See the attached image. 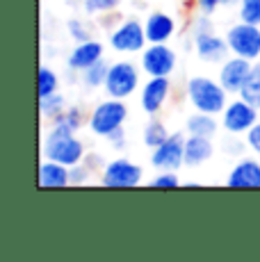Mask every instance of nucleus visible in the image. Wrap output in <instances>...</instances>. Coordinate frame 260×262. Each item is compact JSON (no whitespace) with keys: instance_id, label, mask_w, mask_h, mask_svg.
Instances as JSON below:
<instances>
[{"instance_id":"obj_12","label":"nucleus","mask_w":260,"mask_h":262,"mask_svg":"<svg viewBox=\"0 0 260 262\" xmlns=\"http://www.w3.org/2000/svg\"><path fill=\"white\" fill-rule=\"evenodd\" d=\"M189 41H192L194 55H197L201 62H206V64H222L224 59L231 55L228 43H226V37H219L214 30L194 34V37H189Z\"/></svg>"},{"instance_id":"obj_5","label":"nucleus","mask_w":260,"mask_h":262,"mask_svg":"<svg viewBox=\"0 0 260 262\" xmlns=\"http://www.w3.org/2000/svg\"><path fill=\"white\" fill-rule=\"evenodd\" d=\"M107 43H110V48L119 55H139L148 46L144 21H139V18H135V16L121 18V21L110 30Z\"/></svg>"},{"instance_id":"obj_19","label":"nucleus","mask_w":260,"mask_h":262,"mask_svg":"<svg viewBox=\"0 0 260 262\" xmlns=\"http://www.w3.org/2000/svg\"><path fill=\"white\" fill-rule=\"evenodd\" d=\"M222 123L217 121L214 114H206V112H197L194 110L187 119H185V133L187 135H199V137H217Z\"/></svg>"},{"instance_id":"obj_34","label":"nucleus","mask_w":260,"mask_h":262,"mask_svg":"<svg viewBox=\"0 0 260 262\" xmlns=\"http://www.w3.org/2000/svg\"><path fill=\"white\" fill-rule=\"evenodd\" d=\"M126 142H128V135H126V130H123V128L114 130V133L107 137V144L112 146L114 150H123V148H126Z\"/></svg>"},{"instance_id":"obj_16","label":"nucleus","mask_w":260,"mask_h":262,"mask_svg":"<svg viewBox=\"0 0 260 262\" xmlns=\"http://www.w3.org/2000/svg\"><path fill=\"white\" fill-rule=\"evenodd\" d=\"M148 43H169L176 37L178 23L169 12H151L144 21Z\"/></svg>"},{"instance_id":"obj_10","label":"nucleus","mask_w":260,"mask_h":262,"mask_svg":"<svg viewBox=\"0 0 260 262\" xmlns=\"http://www.w3.org/2000/svg\"><path fill=\"white\" fill-rule=\"evenodd\" d=\"M174 96L171 78H148L139 87V107L146 117H158Z\"/></svg>"},{"instance_id":"obj_14","label":"nucleus","mask_w":260,"mask_h":262,"mask_svg":"<svg viewBox=\"0 0 260 262\" xmlns=\"http://www.w3.org/2000/svg\"><path fill=\"white\" fill-rule=\"evenodd\" d=\"M231 189H260V158H240L226 176Z\"/></svg>"},{"instance_id":"obj_25","label":"nucleus","mask_w":260,"mask_h":262,"mask_svg":"<svg viewBox=\"0 0 260 262\" xmlns=\"http://www.w3.org/2000/svg\"><path fill=\"white\" fill-rule=\"evenodd\" d=\"M59 92V73L51 67H39V73H37V94L39 98L44 96H51V94H57Z\"/></svg>"},{"instance_id":"obj_4","label":"nucleus","mask_w":260,"mask_h":262,"mask_svg":"<svg viewBox=\"0 0 260 262\" xmlns=\"http://www.w3.org/2000/svg\"><path fill=\"white\" fill-rule=\"evenodd\" d=\"M130 117L128 112V105L126 100H119V98H105L101 103H96L89 112V119H87V128L92 130V135L101 139H107L114 130L123 128L126 121Z\"/></svg>"},{"instance_id":"obj_31","label":"nucleus","mask_w":260,"mask_h":262,"mask_svg":"<svg viewBox=\"0 0 260 262\" xmlns=\"http://www.w3.org/2000/svg\"><path fill=\"white\" fill-rule=\"evenodd\" d=\"M92 176H94V171L89 169L84 162H80V164H76V167H71V185L73 187L87 185L89 180H92Z\"/></svg>"},{"instance_id":"obj_11","label":"nucleus","mask_w":260,"mask_h":262,"mask_svg":"<svg viewBox=\"0 0 260 262\" xmlns=\"http://www.w3.org/2000/svg\"><path fill=\"white\" fill-rule=\"evenodd\" d=\"M185 142L187 133H171L167 142L151 150V167L156 171H178L185 167Z\"/></svg>"},{"instance_id":"obj_9","label":"nucleus","mask_w":260,"mask_h":262,"mask_svg":"<svg viewBox=\"0 0 260 262\" xmlns=\"http://www.w3.org/2000/svg\"><path fill=\"white\" fill-rule=\"evenodd\" d=\"M139 67L146 78H171L178 67V55L169 43H148L139 53Z\"/></svg>"},{"instance_id":"obj_15","label":"nucleus","mask_w":260,"mask_h":262,"mask_svg":"<svg viewBox=\"0 0 260 262\" xmlns=\"http://www.w3.org/2000/svg\"><path fill=\"white\" fill-rule=\"evenodd\" d=\"M105 55V46L98 39H87V41L76 43L67 55V69L73 73H82L84 69H89L92 64L101 62Z\"/></svg>"},{"instance_id":"obj_13","label":"nucleus","mask_w":260,"mask_h":262,"mask_svg":"<svg viewBox=\"0 0 260 262\" xmlns=\"http://www.w3.org/2000/svg\"><path fill=\"white\" fill-rule=\"evenodd\" d=\"M251 67H253V62H249V59L237 57V55H228V57L219 64L217 80L224 84V89L231 96H237L242 84L247 82L249 73H251Z\"/></svg>"},{"instance_id":"obj_36","label":"nucleus","mask_w":260,"mask_h":262,"mask_svg":"<svg viewBox=\"0 0 260 262\" xmlns=\"http://www.w3.org/2000/svg\"><path fill=\"white\" fill-rule=\"evenodd\" d=\"M219 5H222V7H226V9H231V7H237L240 0H219Z\"/></svg>"},{"instance_id":"obj_7","label":"nucleus","mask_w":260,"mask_h":262,"mask_svg":"<svg viewBox=\"0 0 260 262\" xmlns=\"http://www.w3.org/2000/svg\"><path fill=\"white\" fill-rule=\"evenodd\" d=\"M226 43L231 55L244 57L249 62H258L260 59V25L237 21L226 30Z\"/></svg>"},{"instance_id":"obj_20","label":"nucleus","mask_w":260,"mask_h":262,"mask_svg":"<svg viewBox=\"0 0 260 262\" xmlns=\"http://www.w3.org/2000/svg\"><path fill=\"white\" fill-rule=\"evenodd\" d=\"M169 128H167V123L164 121H160L158 117H151L146 121V125H144V130H142V144L146 146V148H158L160 144H164L167 142V137H169Z\"/></svg>"},{"instance_id":"obj_3","label":"nucleus","mask_w":260,"mask_h":262,"mask_svg":"<svg viewBox=\"0 0 260 262\" xmlns=\"http://www.w3.org/2000/svg\"><path fill=\"white\" fill-rule=\"evenodd\" d=\"M142 67L137 62L130 59H117L110 64L107 78H105L103 92L110 98H119V100H128L130 96H135L142 87Z\"/></svg>"},{"instance_id":"obj_30","label":"nucleus","mask_w":260,"mask_h":262,"mask_svg":"<svg viewBox=\"0 0 260 262\" xmlns=\"http://www.w3.org/2000/svg\"><path fill=\"white\" fill-rule=\"evenodd\" d=\"M222 148H224V153H226V155H233V158H240V155H242L244 150H249V146H247V142H240V137H237V135H228V137L224 139Z\"/></svg>"},{"instance_id":"obj_28","label":"nucleus","mask_w":260,"mask_h":262,"mask_svg":"<svg viewBox=\"0 0 260 262\" xmlns=\"http://www.w3.org/2000/svg\"><path fill=\"white\" fill-rule=\"evenodd\" d=\"M57 119H62L64 123H69V125H71V128L78 133V130L82 128L84 123H87L89 114H84V110L80 107V105H69V107H67V112H64L62 117H57Z\"/></svg>"},{"instance_id":"obj_21","label":"nucleus","mask_w":260,"mask_h":262,"mask_svg":"<svg viewBox=\"0 0 260 262\" xmlns=\"http://www.w3.org/2000/svg\"><path fill=\"white\" fill-rule=\"evenodd\" d=\"M107 71H110V62H101L92 64L89 69H84L82 73H80V82H82V87L87 89V92H96V89H103L105 84V78H107Z\"/></svg>"},{"instance_id":"obj_35","label":"nucleus","mask_w":260,"mask_h":262,"mask_svg":"<svg viewBox=\"0 0 260 262\" xmlns=\"http://www.w3.org/2000/svg\"><path fill=\"white\" fill-rule=\"evenodd\" d=\"M194 7H197V12L210 14V16H212V14L217 12L222 5H219V0H194Z\"/></svg>"},{"instance_id":"obj_17","label":"nucleus","mask_w":260,"mask_h":262,"mask_svg":"<svg viewBox=\"0 0 260 262\" xmlns=\"http://www.w3.org/2000/svg\"><path fill=\"white\" fill-rule=\"evenodd\" d=\"M37 178H39V187L44 189H64L71 185V167L44 158L41 164H39Z\"/></svg>"},{"instance_id":"obj_1","label":"nucleus","mask_w":260,"mask_h":262,"mask_svg":"<svg viewBox=\"0 0 260 262\" xmlns=\"http://www.w3.org/2000/svg\"><path fill=\"white\" fill-rule=\"evenodd\" d=\"M41 155L46 160L67 164V167H76L84 160L87 148H84V142L78 137V133L71 125L64 123L62 119H55L51 121L46 135H44Z\"/></svg>"},{"instance_id":"obj_23","label":"nucleus","mask_w":260,"mask_h":262,"mask_svg":"<svg viewBox=\"0 0 260 262\" xmlns=\"http://www.w3.org/2000/svg\"><path fill=\"white\" fill-rule=\"evenodd\" d=\"M78 3L87 16L96 18V16H112V14H117L123 0H78Z\"/></svg>"},{"instance_id":"obj_8","label":"nucleus","mask_w":260,"mask_h":262,"mask_svg":"<svg viewBox=\"0 0 260 262\" xmlns=\"http://www.w3.org/2000/svg\"><path fill=\"white\" fill-rule=\"evenodd\" d=\"M144 180V169L128 158H114L105 164L98 183L110 189H133Z\"/></svg>"},{"instance_id":"obj_33","label":"nucleus","mask_w":260,"mask_h":262,"mask_svg":"<svg viewBox=\"0 0 260 262\" xmlns=\"http://www.w3.org/2000/svg\"><path fill=\"white\" fill-rule=\"evenodd\" d=\"M82 162L87 164V167L92 169L94 173H101V171L105 169V164H107V160H105L101 153H96V150H92V153H89V150H87V155H84V160H82Z\"/></svg>"},{"instance_id":"obj_6","label":"nucleus","mask_w":260,"mask_h":262,"mask_svg":"<svg viewBox=\"0 0 260 262\" xmlns=\"http://www.w3.org/2000/svg\"><path fill=\"white\" fill-rule=\"evenodd\" d=\"M258 112H260V110L253 107L251 103H247L242 96L231 98V100H228V105L224 107V112L219 114L222 130L226 135H237V137H242V135H247L249 130H251L253 125L260 121Z\"/></svg>"},{"instance_id":"obj_32","label":"nucleus","mask_w":260,"mask_h":262,"mask_svg":"<svg viewBox=\"0 0 260 262\" xmlns=\"http://www.w3.org/2000/svg\"><path fill=\"white\" fill-rule=\"evenodd\" d=\"M244 142H247L249 150H251L253 155H258V158H260V121H258L256 125H253L251 130H249L247 135H244Z\"/></svg>"},{"instance_id":"obj_2","label":"nucleus","mask_w":260,"mask_h":262,"mask_svg":"<svg viewBox=\"0 0 260 262\" xmlns=\"http://www.w3.org/2000/svg\"><path fill=\"white\" fill-rule=\"evenodd\" d=\"M228 96L231 94L224 89V84L217 78H210V75H192L185 82V98H187L189 107L197 110V112L219 117L231 100Z\"/></svg>"},{"instance_id":"obj_29","label":"nucleus","mask_w":260,"mask_h":262,"mask_svg":"<svg viewBox=\"0 0 260 262\" xmlns=\"http://www.w3.org/2000/svg\"><path fill=\"white\" fill-rule=\"evenodd\" d=\"M178 185H181V178H178L176 171H158L151 178V187H158V189H174Z\"/></svg>"},{"instance_id":"obj_22","label":"nucleus","mask_w":260,"mask_h":262,"mask_svg":"<svg viewBox=\"0 0 260 262\" xmlns=\"http://www.w3.org/2000/svg\"><path fill=\"white\" fill-rule=\"evenodd\" d=\"M67 107H69V103H67V98H64L62 92L39 98V114H41L46 121H55L57 117H62V114L67 112Z\"/></svg>"},{"instance_id":"obj_24","label":"nucleus","mask_w":260,"mask_h":262,"mask_svg":"<svg viewBox=\"0 0 260 262\" xmlns=\"http://www.w3.org/2000/svg\"><path fill=\"white\" fill-rule=\"evenodd\" d=\"M237 96H242L247 103H251L253 107L260 110V59L258 62H253L251 73H249L247 82L242 84V89H240Z\"/></svg>"},{"instance_id":"obj_18","label":"nucleus","mask_w":260,"mask_h":262,"mask_svg":"<svg viewBox=\"0 0 260 262\" xmlns=\"http://www.w3.org/2000/svg\"><path fill=\"white\" fill-rule=\"evenodd\" d=\"M214 155V139L212 137H199V135H187L185 142V167H203Z\"/></svg>"},{"instance_id":"obj_26","label":"nucleus","mask_w":260,"mask_h":262,"mask_svg":"<svg viewBox=\"0 0 260 262\" xmlns=\"http://www.w3.org/2000/svg\"><path fill=\"white\" fill-rule=\"evenodd\" d=\"M237 18L253 25H260V0H240Z\"/></svg>"},{"instance_id":"obj_27","label":"nucleus","mask_w":260,"mask_h":262,"mask_svg":"<svg viewBox=\"0 0 260 262\" xmlns=\"http://www.w3.org/2000/svg\"><path fill=\"white\" fill-rule=\"evenodd\" d=\"M67 34L71 37L73 43H80V41H87V39H92V30H89V25L82 21V18H69L67 21Z\"/></svg>"}]
</instances>
